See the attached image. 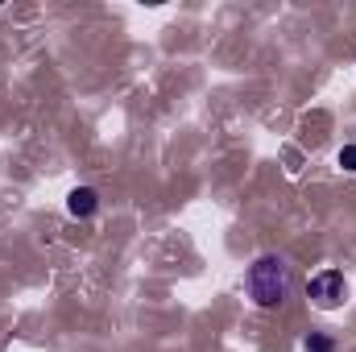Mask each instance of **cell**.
Here are the masks:
<instances>
[{
	"instance_id": "obj_3",
	"label": "cell",
	"mask_w": 356,
	"mask_h": 352,
	"mask_svg": "<svg viewBox=\"0 0 356 352\" xmlns=\"http://www.w3.org/2000/svg\"><path fill=\"white\" fill-rule=\"evenodd\" d=\"M67 211H71L75 220H88V216L99 211V195H95L91 186H75V191L67 195Z\"/></svg>"
},
{
	"instance_id": "obj_5",
	"label": "cell",
	"mask_w": 356,
	"mask_h": 352,
	"mask_svg": "<svg viewBox=\"0 0 356 352\" xmlns=\"http://www.w3.org/2000/svg\"><path fill=\"white\" fill-rule=\"evenodd\" d=\"M336 162H340V170H344V175H353V170H356V145H344Z\"/></svg>"
},
{
	"instance_id": "obj_1",
	"label": "cell",
	"mask_w": 356,
	"mask_h": 352,
	"mask_svg": "<svg viewBox=\"0 0 356 352\" xmlns=\"http://www.w3.org/2000/svg\"><path fill=\"white\" fill-rule=\"evenodd\" d=\"M249 294H253L257 307H277L290 294V265L282 257H273V253L257 257L249 265Z\"/></svg>"
},
{
	"instance_id": "obj_4",
	"label": "cell",
	"mask_w": 356,
	"mask_h": 352,
	"mask_svg": "<svg viewBox=\"0 0 356 352\" xmlns=\"http://www.w3.org/2000/svg\"><path fill=\"white\" fill-rule=\"evenodd\" d=\"M302 349L307 352H336V340H332L327 332H311V336L302 340Z\"/></svg>"
},
{
	"instance_id": "obj_2",
	"label": "cell",
	"mask_w": 356,
	"mask_h": 352,
	"mask_svg": "<svg viewBox=\"0 0 356 352\" xmlns=\"http://www.w3.org/2000/svg\"><path fill=\"white\" fill-rule=\"evenodd\" d=\"M307 298H311L319 311H336V307H344V298H348V282H344V273H340V269H319V273L307 282Z\"/></svg>"
}]
</instances>
